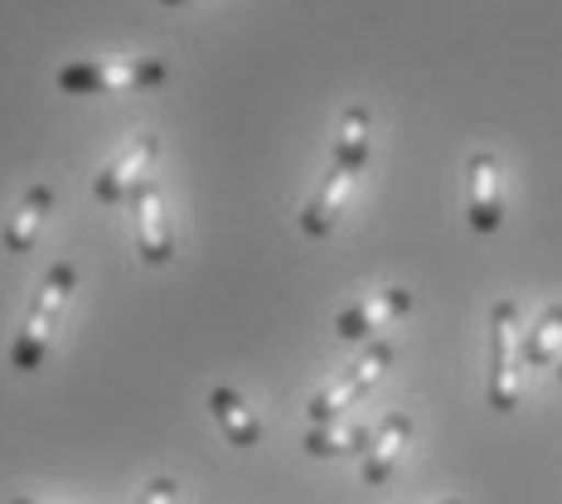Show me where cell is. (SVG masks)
<instances>
[{"label": "cell", "mask_w": 562, "mask_h": 504, "mask_svg": "<svg viewBox=\"0 0 562 504\" xmlns=\"http://www.w3.org/2000/svg\"><path fill=\"white\" fill-rule=\"evenodd\" d=\"M369 150H373V116H369V108H349L339 116L330 170H325L321 190L311 194V204L301 209V233H306V238H330L335 233L339 214H345V204H349V190H355V180L369 166Z\"/></svg>", "instance_id": "6da1fadb"}, {"label": "cell", "mask_w": 562, "mask_h": 504, "mask_svg": "<svg viewBox=\"0 0 562 504\" xmlns=\"http://www.w3.org/2000/svg\"><path fill=\"white\" fill-rule=\"evenodd\" d=\"M74 287H78V267L68 262V257H58L49 272H44L40 291H34V301H30L25 325H20L15 345H10V369L15 373H34L44 365V355H49V345L58 335V321H64Z\"/></svg>", "instance_id": "7a4b0ae2"}, {"label": "cell", "mask_w": 562, "mask_h": 504, "mask_svg": "<svg viewBox=\"0 0 562 504\" xmlns=\"http://www.w3.org/2000/svg\"><path fill=\"white\" fill-rule=\"evenodd\" d=\"M166 58H78V64L58 68V92L68 98H122L166 83Z\"/></svg>", "instance_id": "3957f363"}, {"label": "cell", "mask_w": 562, "mask_h": 504, "mask_svg": "<svg viewBox=\"0 0 562 504\" xmlns=\"http://www.w3.org/2000/svg\"><path fill=\"white\" fill-rule=\"evenodd\" d=\"M524 345H519V306L495 301L490 311V407L514 413L524 393Z\"/></svg>", "instance_id": "277c9868"}, {"label": "cell", "mask_w": 562, "mask_h": 504, "mask_svg": "<svg viewBox=\"0 0 562 504\" xmlns=\"http://www.w3.org/2000/svg\"><path fill=\"white\" fill-rule=\"evenodd\" d=\"M389 365H393V345H389V339H373L355 365L339 369V379H330L321 393L311 397V407H306L311 427H330V422H339V413H345V407H355L359 397H364L373 383L383 379V369H389Z\"/></svg>", "instance_id": "5b68a950"}, {"label": "cell", "mask_w": 562, "mask_h": 504, "mask_svg": "<svg viewBox=\"0 0 562 504\" xmlns=\"http://www.w3.org/2000/svg\"><path fill=\"white\" fill-rule=\"evenodd\" d=\"M160 156V136L156 132H140L132 136V146H122L108 166L98 170V180H92V194L102 199V204H116V199H132L140 184L150 180V166H156Z\"/></svg>", "instance_id": "8992f818"}, {"label": "cell", "mask_w": 562, "mask_h": 504, "mask_svg": "<svg viewBox=\"0 0 562 504\" xmlns=\"http://www.w3.org/2000/svg\"><path fill=\"white\" fill-rule=\"evenodd\" d=\"M407 311H413V291H403V287L373 291V296L355 301V306H345L335 315V335L349 339V345H359V339H379V331H393Z\"/></svg>", "instance_id": "52a82bcc"}, {"label": "cell", "mask_w": 562, "mask_h": 504, "mask_svg": "<svg viewBox=\"0 0 562 504\" xmlns=\"http://www.w3.org/2000/svg\"><path fill=\"white\" fill-rule=\"evenodd\" d=\"M132 214H136V248L146 267H166L175 262V228L166 214V190L156 180H146L132 194Z\"/></svg>", "instance_id": "ba28073f"}, {"label": "cell", "mask_w": 562, "mask_h": 504, "mask_svg": "<svg viewBox=\"0 0 562 504\" xmlns=\"http://www.w3.org/2000/svg\"><path fill=\"white\" fill-rule=\"evenodd\" d=\"M465 180H471V228L495 233L505 224V194H499V160L495 150H475L465 160Z\"/></svg>", "instance_id": "9c48e42d"}, {"label": "cell", "mask_w": 562, "mask_h": 504, "mask_svg": "<svg viewBox=\"0 0 562 504\" xmlns=\"http://www.w3.org/2000/svg\"><path fill=\"white\" fill-rule=\"evenodd\" d=\"M407 441H413V413H389L373 427V441L364 451V485H383V480L393 475Z\"/></svg>", "instance_id": "30bf717a"}, {"label": "cell", "mask_w": 562, "mask_h": 504, "mask_svg": "<svg viewBox=\"0 0 562 504\" xmlns=\"http://www.w3.org/2000/svg\"><path fill=\"white\" fill-rule=\"evenodd\" d=\"M209 413H214V422L224 427L228 447L252 451L257 441H262V417H257L252 407L243 403L238 389H214V393H209Z\"/></svg>", "instance_id": "8fae6325"}, {"label": "cell", "mask_w": 562, "mask_h": 504, "mask_svg": "<svg viewBox=\"0 0 562 504\" xmlns=\"http://www.w3.org/2000/svg\"><path fill=\"white\" fill-rule=\"evenodd\" d=\"M49 214H54V184H30L25 199H20V209L5 224V253H30Z\"/></svg>", "instance_id": "7c38bea8"}, {"label": "cell", "mask_w": 562, "mask_h": 504, "mask_svg": "<svg viewBox=\"0 0 562 504\" xmlns=\"http://www.w3.org/2000/svg\"><path fill=\"white\" fill-rule=\"evenodd\" d=\"M369 441H373V427H339V422H330V427H311L301 437V447L315 461H335V456H364Z\"/></svg>", "instance_id": "4fadbf2b"}, {"label": "cell", "mask_w": 562, "mask_h": 504, "mask_svg": "<svg viewBox=\"0 0 562 504\" xmlns=\"http://www.w3.org/2000/svg\"><path fill=\"white\" fill-rule=\"evenodd\" d=\"M558 359H562V306H548L533 321V331L524 335V365L548 369V365H558Z\"/></svg>", "instance_id": "5bb4252c"}, {"label": "cell", "mask_w": 562, "mask_h": 504, "mask_svg": "<svg viewBox=\"0 0 562 504\" xmlns=\"http://www.w3.org/2000/svg\"><path fill=\"white\" fill-rule=\"evenodd\" d=\"M175 495H180V485H175L170 475H160V480H150L146 495H140L136 504H175Z\"/></svg>", "instance_id": "9a60e30c"}, {"label": "cell", "mask_w": 562, "mask_h": 504, "mask_svg": "<svg viewBox=\"0 0 562 504\" xmlns=\"http://www.w3.org/2000/svg\"><path fill=\"white\" fill-rule=\"evenodd\" d=\"M10 504H44V500H10Z\"/></svg>", "instance_id": "2e32d148"}, {"label": "cell", "mask_w": 562, "mask_h": 504, "mask_svg": "<svg viewBox=\"0 0 562 504\" xmlns=\"http://www.w3.org/2000/svg\"><path fill=\"white\" fill-rule=\"evenodd\" d=\"M160 5H184V0H160Z\"/></svg>", "instance_id": "e0dca14e"}, {"label": "cell", "mask_w": 562, "mask_h": 504, "mask_svg": "<svg viewBox=\"0 0 562 504\" xmlns=\"http://www.w3.org/2000/svg\"><path fill=\"white\" fill-rule=\"evenodd\" d=\"M437 504H465V500H437Z\"/></svg>", "instance_id": "ac0fdd59"}, {"label": "cell", "mask_w": 562, "mask_h": 504, "mask_svg": "<svg viewBox=\"0 0 562 504\" xmlns=\"http://www.w3.org/2000/svg\"><path fill=\"white\" fill-rule=\"evenodd\" d=\"M558 383H562V369H558Z\"/></svg>", "instance_id": "d6986e66"}]
</instances>
